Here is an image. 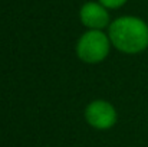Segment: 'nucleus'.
Returning <instances> with one entry per match:
<instances>
[{"label": "nucleus", "instance_id": "1", "mask_svg": "<svg viewBox=\"0 0 148 147\" xmlns=\"http://www.w3.org/2000/svg\"><path fill=\"white\" fill-rule=\"evenodd\" d=\"M111 45L124 53L135 55L148 48V25L137 16H121L108 28Z\"/></svg>", "mask_w": 148, "mask_h": 147}, {"label": "nucleus", "instance_id": "2", "mask_svg": "<svg viewBox=\"0 0 148 147\" xmlns=\"http://www.w3.org/2000/svg\"><path fill=\"white\" fill-rule=\"evenodd\" d=\"M109 48V36H106L102 30H88L76 43V55L82 62L98 63L108 56Z\"/></svg>", "mask_w": 148, "mask_h": 147}, {"label": "nucleus", "instance_id": "3", "mask_svg": "<svg viewBox=\"0 0 148 147\" xmlns=\"http://www.w3.org/2000/svg\"><path fill=\"white\" fill-rule=\"evenodd\" d=\"M116 117L115 107L105 99L91 101L85 108V118L88 124L97 130H108L114 127Z\"/></svg>", "mask_w": 148, "mask_h": 147}, {"label": "nucleus", "instance_id": "4", "mask_svg": "<svg viewBox=\"0 0 148 147\" xmlns=\"http://www.w3.org/2000/svg\"><path fill=\"white\" fill-rule=\"evenodd\" d=\"M79 19L89 30H102L109 26V13L99 1H86L79 10Z\"/></svg>", "mask_w": 148, "mask_h": 147}, {"label": "nucleus", "instance_id": "5", "mask_svg": "<svg viewBox=\"0 0 148 147\" xmlns=\"http://www.w3.org/2000/svg\"><path fill=\"white\" fill-rule=\"evenodd\" d=\"M98 1L106 9H118V7H122L128 0H98Z\"/></svg>", "mask_w": 148, "mask_h": 147}]
</instances>
